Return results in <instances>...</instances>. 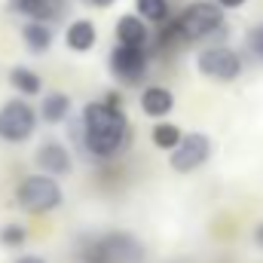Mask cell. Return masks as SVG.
<instances>
[{
    "label": "cell",
    "mask_w": 263,
    "mask_h": 263,
    "mask_svg": "<svg viewBox=\"0 0 263 263\" xmlns=\"http://www.w3.org/2000/svg\"><path fill=\"white\" fill-rule=\"evenodd\" d=\"M73 138L92 159H114L129 144V120L120 104L110 101H89L83 107V117L73 123Z\"/></svg>",
    "instance_id": "obj_1"
},
{
    "label": "cell",
    "mask_w": 263,
    "mask_h": 263,
    "mask_svg": "<svg viewBox=\"0 0 263 263\" xmlns=\"http://www.w3.org/2000/svg\"><path fill=\"white\" fill-rule=\"evenodd\" d=\"M144 254H147L144 245L132 233H123V230L95 236L83 248V257L89 263H141Z\"/></svg>",
    "instance_id": "obj_2"
},
{
    "label": "cell",
    "mask_w": 263,
    "mask_h": 263,
    "mask_svg": "<svg viewBox=\"0 0 263 263\" xmlns=\"http://www.w3.org/2000/svg\"><path fill=\"white\" fill-rule=\"evenodd\" d=\"M15 202H18V208H25L31 214H49V211L62 208L65 193L52 175H28L15 187Z\"/></svg>",
    "instance_id": "obj_3"
},
{
    "label": "cell",
    "mask_w": 263,
    "mask_h": 263,
    "mask_svg": "<svg viewBox=\"0 0 263 263\" xmlns=\"http://www.w3.org/2000/svg\"><path fill=\"white\" fill-rule=\"evenodd\" d=\"M223 28V6L217 3H190L178 18H175V31L181 34V40H199V37H208L214 31Z\"/></svg>",
    "instance_id": "obj_4"
},
{
    "label": "cell",
    "mask_w": 263,
    "mask_h": 263,
    "mask_svg": "<svg viewBox=\"0 0 263 263\" xmlns=\"http://www.w3.org/2000/svg\"><path fill=\"white\" fill-rule=\"evenodd\" d=\"M37 129V114L28 101L9 98L0 104V141L3 144H22Z\"/></svg>",
    "instance_id": "obj_5"
},
{
    "label": "cell",
    "mask_w": 263,
    "mask_h": 263,
    "mask_svg": "<svg viewBox=\"0 0 263 263\" xmlns=\"http://www.w3.org/2000/svg\"><path fill=\"white\" fill-rule=\"evenodd\" d=\"M172 156H168V165L178 172V175H190V172H196L202 168L205 162H208V156H211V141H208V135H202V132H187V135H181V141L168 150Z\"/></svg>",
    "instance_id": "obj_6"
},
{
    "label": "cell",
    "mask_w": 263,
    "mask_h": 263,
    "mask_svg": "<svg viewBox=\"0 0 263 263\" xmlns=\"http://www.w3.org/2000/svg\"><path fill=\"white\" fill-rule=\"evenodd\" d=\"M107 65H110V73H114L120 83L135 86V83H141V80L147 77V65H150V59H147V49H141V46L117 43V46L110 49Z\"/></svg>",
    "instance_id": "obj_7"
},
{
    "label": "cell",
    "mask_w": 263,
    "mask_h": 263,
    "mask_svg": "<svg viewBox=\"0 0 263 263\" xmlns=\"http://www.w3.org/2000/svg\"><path fill=\"white\" fill-rule=\"evenodd\" d=\"M196 70L208 80H220V83H230L242 73V59L227 49V46H211L205 52H199L196 59Z\"/></svg>",
    "instance_id": "obj_8"
},
{
    "label": "cell",
    "mask_w": 263,
    "mask_h": 263,
    "mask_svg": "<svg viewBox=\"0 0 263 263\" xmlns=\"http://www.w3.org/2000/svg\"><path fill=\"white\" fill-rule=\"evenodd\" d=\"M34 159L43 168V175H52V178H65V175H70V168H73L70 150H67L65 144H59V141H43L37 147V156Z\"/></svg>",
    "instance_id": "obj_9"
},
{
    "label": "cell",
    "mask_w": 263,
    "mask_h": 263,
    "mask_svg": "<svg viewBox=\"0 0 263 263\" xmlns=\"http://www.w3.org/2000/svg\"><path fill=\"white\" fill-rule=\"evenodd\" d=\"M9 6L18 15H28L34 22H55L67 9V0H9Z\"/></svg>",
    "instance_id": "obj_10"
},
{
    "label": "cell",
    "mask_w": 263,
    "mask_h": 263,
    "mask_svg": "<svg viewBox=\"0 0 263 263\" xmlns=\"http://www.w3.org/2000/svg\"><path fill=\"white\" fill-rule=\"evenodd\" d=\"M138 104H141V110H144L147 117L159 120V117H168V114L175 110V95H172L168 89H162V86H147V89L141 92Z\"/></svg>",
    "instance_id": "obj_11"
},
{
    "label": "cell",
    "mask_w": 263,
    "mask_h": 263,
    "mask_svg": "<svg viewBox=\"0 0 263 263\" xmlns=\"http://www.w3.org/2000/svg\"><path fill=\"white\" fill-rule=\"evenodd\" d=\"M95 40H98V28H95V22H89V18H77V22H70L65 31V46L70 52H89L92 46H95Z\"/></svg>",
    "instance_id": "obj_12"
},
{
    "label": "cell",
    "mask_w": 263,
    "mask_h": 263,
    "mask_svg": "<svg viewBox=\"0 0 263 263\" xmlns=\"http://www.w3.org/2000/svg\"><path fill=\"white\" fill-rule=\"evenodd\" d=\"M117 43L147 49V43H150V31H147V25H144L141 15H120V18H117Z\"/></svg>",
    "instance_id": "obj_13"
},
{
    "label": "cell",
    "mask_w": 263,
    "mask_h": 263,
    "mask_svg": "<svg viewBox=\"0 0 263 263\" xmlns=\"http://www.w3.org/2000/svg\"><path fill=\"white\" fill-rule=\"evenodd\" d=\"M22 43H25V49H28V52H34V55L49 52V46H52L49 22H34V18H28V25L22 28Z\"/></svg>",
    "instance_id": "obj_14"
},
{
    "label": "cell",
    "mask_w": 263,
    "mask_h": 263,
    "mask_svg": "<svg viewBox=\"0 0 263 263\" xmlns=\"http://www.w3.org/2000/svg\"><path fill=\"white\" fill-rule=\"evenodd\" d=\"M67 114H70V95H67V92H49V95L40 101V120L49 123V126L65 123Z\"/></svg>",
    "instance_id": "obj_15"
},
{
    "label": "cell",
    "mask_w": 263,
    "mask_h": 263,
    "mask_svg": "<svg viewBox=\"0 0 263 263\" xmlns=\"http://www.w3.org/2000/svg\"><path fill=\"white\" fill-rule=\"evenodd\" d=\"M9 86H12L15 92H22V95H40L43 80H40V73H37V70L15 65L12 70H9Z\"/></svg>",
    "instance_id": "obj_16"
},
{
    "label": "cell",
    "mask_w": 263,
    "mask_h": 263,
    "mask_svg": "<svg viewBox=\"0 0 263 263\" xmlns=\"http://www.w3.org/2000/svg\"><path fill=\"white\" fill-rule=\"evenodd\" d=\"M135 9L144 22H153V25H162L165 18H172L168 0H135Z\"/></svg>",
    "instance_id": "obj_17"
},
{
    "label": "cell",
    "mask_w": 263,
    "mask_h": 263,
    "mask_svg": "<svg viewBox=\"0 0 263 263\" xmlns=\"http://www.w3.org/2000/svg\"><path fill=\"white\" fill-rule=\"evenodd\" d=\"M150 141H153L159 150H172V147L181 141V129H178V126H172V123H159L156 129L150 132Z\"/></svg>",
    "instance_id": "obj_18"
},
{
    "label": "cell",
    "mask_w": 263,
    "mask_h": 263,
    "mask_svg": "<svg viewBox=\"0 0 263 263\" xmlns=\"http://www.w3.org/2000/svg\"><path fill=\"white\" fill-rule=\"evenodd\" d=\"M25 242H28V230H25L22 223H6V227L0 230V245H3V248L15 251V248H22Z\"/></svg>",
    "instance_id": "obj_19"
},
{
    "label": "cell",
    "mask_w": 263,
    "mask_h": 263,
    "mask_svg": "<svg viewBox=\"0 0 263 263\" xmlns=\"http://www.w3.org/2000/svg\"><path fill=\"white\" fill-rule=\"evenodd\" d=\"M248 46H251V52L263 59V25H257L254 31H251V37H248Z\"/></svg>",
    "instance_id": "obj_20"
},
{
    "label": "cell",
    "mask_w": 263,
    "mask_h": 263,
    "mask_svg": "<svg viewBox=\"0 0 263 263\" xmlns=\"http://www.w3.org/2000/svg\"><path fill=\"white\" fill-rule=\"evenodd\" d=\"M217 6H223V9H236V6H242V3H248V0H214Z\"/></svg>",
    "instance_id": "obj_21"
},
{
    "label": "cell",
    "mask_w": 263,
    "mask_h": 263,
    "mask_svg": "<svg viewBox=\"0 0 263 263\" xmlns=\"http://www.w3.org/2000/svg\"><path fill=\"white\" fill-rule=\"evenodd\" d=\"M15 263H46V260H43L40 254H25V257H18Z\"/></svg>",
    "instance_id": "obj_22"
},
{
    "label": "cell",
    "mask_w": 263,
    "mask_h": 263,
    "mask_svg": "<svg viewBox=\"0 0 263 263\" xmlns=\"http://www.w3.org/2000/svg\"><path fill=\"white\" fill-rule=\"evenodd\" d=\"M254 245H257V248L263 251V223L257 227V230H254Z\"/></svg>",
    "instance_id": "obj_23"
},
{
    "label": "cell",
    "mask_w": 263,
    "mask_h": 263,
    "mask_svg": "<svg viewBox=\"0 0 263 263\" xmlns=\"http://www.w3.org/2000/svg\"><path fill=\"white\" fill-rule=\"evenodd\" d=\"M89 3H95V6H110L114 0H89Z\"/></svg>",
    "instance_id": "obj_24"
}]
</instances>
